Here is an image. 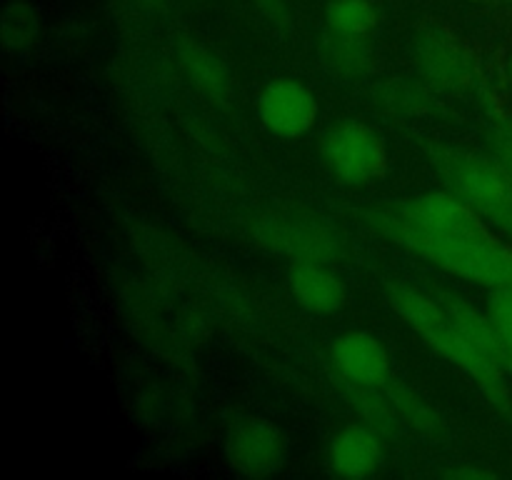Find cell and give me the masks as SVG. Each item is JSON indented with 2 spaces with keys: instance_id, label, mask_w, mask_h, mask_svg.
<instances>
[{
  "instance_id": "cell-7",
  "label": "cell",
  "mask_w": 512,
  "mask_h": 480,
  "mask_svg": "<svg viewBox=\"0 0 512 480\" xmlns=\"http://www.w3.org/2000/svg\"><path fill=\"white\" fill-rule=\"evenodd\" d=\"M413 63L418 78L448 93H465L478 83L473 53L455 35L428 28L413 40Z\"/></svg>"
},
{
  "instance_id": "cell-15",
  "label": "cell",
  "mask_w": 512,
  "mask_h": 480,
  "mask_svg": "<svg viewBox=\"0 0 512 480\" xmlns=\"http://www.w3.org/2000/svg\"><path fill=\"white\" fill-rule=\"evenodd\" d=\"M320 53H323L325 68L345 83L368 78L370 70H373V50L365 38L328 33Z\"/></svg>"
},
{
  "instance_id": "cell-5",
  "label": "cell",
  "mask_w": 512,
  "mask_h": 480,
  "mask_svg": "<svg viewBox=\"0 0 512 480\" xmlns=\"http://www.w3.org/2000/svg\"><path fill=\"white\" fill-rule=\"evenodd\" d=\"M320 158L328 173L348 188H365L388 173V145L383 135L363 120H340L325 130Z\"/></svg>"
},
{
  "instance_id": "cell-24",
  "label": "cell",
  "mask_w": 512,
  "mask_h": 480,
  "mask_svg": "<svg viewBox=\"0 0 512 480\" xmlns=\"http://www.w3.org/2000/svg\"><path fill=\"white\" fill-rule=\"evenodd\" d=\"M503 233H505V235H508V238L512 240V223L508 225V228H505V230H503Z\"/></svg>"
},
{
  "instance_id": "cell-1",
  "label": "cell",
  "mask_w": 512,
  "mask_h": 480,
  "mask_svg": "<svg viewBox=\"0 0 512 480\" xmlns=\"http://www.w3.org/2000/svg\"><path fill=\"white\" fill-rule=\"evenodd\" d=\"M360 218L375 235L420 255L455 278L485 285V288L512 285V243L500 240L493 230L475 235L423 233V230L393 223L375 208H365Z\"/></svg>"
},
{
  "instance_id": "cell-16",
  "label": "cell",
  "mask_w": 512,
  "mask_h": 480,
  "mask_svg": "<svg viewBox=\"0 0 512 480\" xmlns=\"http://www.w3.org/2000/svg\"><path fill=\"white\" fill-rule=\"evenodd\" d=\"M385 393H388L390 403H393L395 413L403 420V425L413 428L415 433L428 435V438H443L445 423L443 415L418 393L410 385L400 383V380L390 378V383L385 385Z\"/></svg>"
},
{
  "instance_id": "cell-25",
  "label": "cell",
  "mask_w": 512,
  "mask_h": 480,
  "mask_svg": "<svg viewBox=\"0 0 512 480\" xmlns=\"http://www.w3.org/2000/svg\"><path fill=\"white\" fill-rule=\"evenodd\" d=\"M505 3H512V0H505Z\"/></svg>"
},
{
  "instance_id": "cell-20",
  "label": "cell",
  "mask_w": 512,
  "mask_h": 480,
  "mask_svg": "<svg viewBox=\"0 0 512 480\" xmlns=\"http://www.w3.org/2000/svg\"><path fill=\"white\" fill-rule=\"evenodd\" d=\"M488 315L495 320L512 353V285L490 288L488 293Z\"/></svg>"
},
{
  "instance_id": "cell-2",
  "label": "cell",
  "mask_w": 512,
  "mask_h": 480,
  "mask_svg": "<svg viewBox=\"0 0 512 480\" xmlns=\"http://www.w3.org/2000/svg\"><path fill=\"white\" fill-rule=\"evenodd\" d=\"M388 303L393 305L395 313L408 323L418 338L425 340L428 348L443 355L450 365L463 370L480 390L485 398L500 410V413H512V395L505 380L503 370L490 363L478 348L468 340V335L458 328L448 310L443 308L435 295L425 290L413 288L408 283H390L388 285Z\"/></svg>"
},
{
  "instance_id": "cell-18",
  "label": "cell",
  "mask_w": 512,
  "mask_h": 480,
  "mask_svg": "<svg viewBox=\"0 0 512 480\" xmlns=\"http://www.w3.org/2000/svg\"><path fill=\"white\" fill-rule=\"evenodd\" d=\"M328 33L368 38L378 25V10L370 0H330L325 8Z\"/></svg>"
},
{
  "instance_id": "cell-9",
  "label": "cell",
  "mask_w": 512,
  "mask_h": 480,
  "mask_svg": "<svg viewBox=\"0 0 512 480\" xmlns=\"http://www.w3.org/2000/svg\"><path fill=\"white\" fill-rule=\"evenodd\" d=\"M330 363L340 380L385 388L390 383V353L368 330H348L330 343Z\"/></svg>"
},
{
  "instance_id": "cell-13",
  "label": "cell",
  "mask_w": 512,
  "mask_h": 480,
  "mask_svg": "<svg viewBox=\"0 0 512 480\" xmlns=\"http://www.w3.org/2000/svg\"><path fill=\"white\" fill-rule=\"evenodd\" d=\"M178 63L183 68V73L188 75L190 83L205 98H210L218 105L228 103L230 95H233V75H230L228 65L213 50L188 40V43H183L178 48Z\"/></svg>"
},
{
  "instance_id": "cell-10",
  "label": "cell",
  "mask_w": 512,
  "mask_h": 480,
  "mask_svg": "<svg viewBox=\"0 0 512 480\" xmlns=\"http://www.w3.org/2000/svg\"><path fill=\"white\" fill-rule=\"evenodd\" d=\"M383 435L368 423L343 425L338 433L330 438L328 463L330 470L340 478L363 480L380 470L385 460Z\"/></svg>"
},
{
  "instance_id": "cell-14",
  "label": "cell",
  "mask_w": 512,
  "mask_h": 480,
  "mask_svg": "<svg viewBox=\"0 0 512 480\" xmlns=\"http://www.w3.org/2000/svg\"><path fill=\"white\" fill-rule=\"evenodd\" d=\"M375 108L393 118H425L435 110L433 85L425 83L423 78H390L383 80L373 88Z\"/></svg>"
},
{
  "instance_id": "cell-21",
  "label": "cell",
  "mask_w": 512,
  "mask_h": 480,
  "mask_svg": "<svg viewBox=\"0 0 512 480\" xmlns=\"http://www.w3.org/2000/svg\"><path fill=\"white\" fill-rule=\"evenodd\" d=\"M490 158L512 178V118H498L490 130Z\"/></svg>"
},
{
  "instance_id": "cell-23",
  "label": "cell",
  "mask_w": 512,
  "mask_h": 480,
  "mask_svg": "<svg viewBox=\"0 0 512 480\" xmlns=\"http://www.w3.org/2000/svg\"><path fill=\"white\" fill-rule=\"evenodd\" d=\"M255 3L275 25L288 23V5H285V0H255Z\"/></svg>"
},
{
  "instance_id": "cell-11",
  "label": "cell",
  "mask_w": 512,
  "mask_h": 480,
  "mask_svg": "<svg viewBox=\"0 0 512 480\" xmlns=\"http://www.w3.org/2000/svg\"><path fill=\"white\" fill-rule=\"evenodd\" d=\"M288 288L295 303L315 315L338 313L348 300L343 278L328 263H318V260L290 263Z\"/></svg>"
},
{
  "instance_id": "cell-12",
  "label": "cell",
  "mask_w": 512,
  "mask_h": 480,
  "mask_svg": "<svg viewBox=\"0 0 512 480\" xmlns=\"http://www.w3.org/2000/svg\"><path fill=\"white\" fill-rule=\"evenodd\" d=\"M435 298L443 303V308L448 310L450 318L458 323V328L468 335L470 343L485 355L493 365H498L503 373H512V353L505 343L503 333L498 330L495 320L488 313H480L478 308L468 303L465 298H460L453 290H435Z\"/></svg>"
},
{
  "instance_id": "cell-8",
  "label": "cell",
  "mask_w": 512,
  "mask_h": 480,
  "mask_svg": "<svg viewBox=\"0 0 512 480\" xmlns=\"http://www.w3.org/2000/svg\"><path fill=\"white\" fill-rule=\"evenodd\" d=\"M260 125L280 140H295L310 133L320 105L313 90L295 78L270 80L255 100Z\"/></svg>"
},
{
  "instance_id": "cell-3",
  "label": "cell",
  "mask_w": 512,
  "mask_h": 480,
  "mask_svg": "<svg viewBox=\"0 0 512 480\" xmlns=\"http://www.w3.org/2000/svg\"><path fill=\"white\" fill-rule=\"evenodd\" d=\"M428 158L450 193L478 210L490 225L508 228L512 223V178L493 158L450 143L430 145Z\"/></svg>"
},
{
  "instance_id": "cell-22",
  "label": "cell",
  "mask_w": 512,
  "mask_h": 480,
  "mask_svg": "<svg viewBox=\"0 0 512 480\" xmlns=\"http://www.w3.org/2000/svg\"><path fill=\"white\" fill-rule=\"evenodd\" d=\"M440 478L448 480H493L498 478V473L493 470L483 468V465H473V463H463V465H448V468L438 470Z\"/></svg>"
},
{
  "instance_id": "cell-6",
  "label": "cell",
  "mask_w": 512,
  "mask_h": 480,
  "mask_svg": "<svg viewBox=\"0 0 512 480\" xmlns=\"http://www.w3.org/2000/svg\"><path fill=\"white\" fill-rule=\"evenodd\" d=\"M225 460L245 478H270L288 463V438L263 415H240L225 433Z\"/></svg>"
},
{
  "instance_id": "cell-4",
  "label": "cell",
  "mask_w": 512,
  "mask_h": 480,
  "mask_svg": "<svg viewBox=\"0 0 512 480\" xmlns=\"http://www.w3.org/2000/svg\"><path fill=\"white\" fill-rule=\"evenodd\" d=\"M250 235L260 248L275 255L318 263H338L345 253V238L323 218L305 213H268L250 225Z\"/></svg>"
},
{
  "instance_id": "cell-17",
  "label": "cell",
  "mask_w": 512,
  "mask_h": 480,
  "mask_svg": "<svg viewBox=\"0 0 512 480\" xmlns=\"http://www.w3.org/2000/svg\"><path fill=\"white\" fill-rule=\"evenodd\" d=\"M345 395H348V403L353 405L355 413L360 415V420L368 423L370 428L378 430L383 438H393V435L398 433L400 425H403V420L395 413L385 388L345 383Z\"/></svg>"
},
{
  "instance_id": "cell-19",
  "label": "cell",
  "mask_w": 512,
  "mask_h": 480,
  "mask_svg": "<svg viewBox=\"0 0 512 480\" xmlns=\"http://www.w3.org/2000/svg\"><path fill=\"white\" fill-rule=\"evenodd\" d=\"M38 33L40 18L33 5L23 3V0H13L5 5L3 15H0V35H3L5 48L13 53H23L38 40Z\"/></svg>"
}]
</instances>
